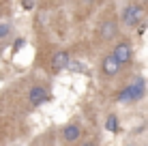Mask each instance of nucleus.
<instances>
[{
    "mask_svg": "<svg viewBox=\"0 0 148 146\" xmlns=\"http://www.w3.org/2000/svg\"><path fill=\"white\" fill-rule=\"evenodd\" d=\"M82 146H97L95 142H82Z\"/></svg>",
    "mask_w": 148,
    "mask_h": 146,
    "instance_id": "15",
    "label": "nucleus"
},
{
    "mask_svg": "<svg viewBox=\"0 0 148 146\" xmlns=\"http://www.w3.org/2000/svg\"><path fill=\"white\" fill-rule=\"evenodd\" d=\"M0 13H2V7H0Z\"/></svg>",
    "mask_w": 148,
    "mask_h": 146,
    "instance_id": "16",
    "label": "nucleus"
},
{
    "mask_svg": "<svg viewBox=\"0 0 148 146\" xmlns=\"http://www.w3.org/2000/svg\"><path fill=\"white\" fill-rule=\"evenodd\" d=\"M105 129H108L110 133H118L120 131V120L116 114H110L108 118H105Z\"/></svg>",
    "mask_w": 148,
    "mask_h": 146,
    "instance_id": "9",
    "label": "nucleus"
},
{
    "mask_svg": "<svg viewBox=\"0 0 148 146\" xmlns=\"http://www.w3.org/2000/svg\"><path fill=\"white\" fill-rule=\"evenodd\" d=\"M127 88H129V93H131V101H133V103L135 101H142V99L146 97V84H144V80H142V77H137L135 82L129 84Z\"/></svg>",
    "mask_w": 148,
    "mask_h": 146,
    "instance_id": "6",
    "label": "nucleus"
},
{
    "mask_svg": "<svg viewBox=\"0 0 148 146\" xmlns=\"http://www.w3.org/2000/svg\"><path fill=\"white\" fill-rule=\"evenodd\" d=\"M82 138V127L75 123L67 125V127H62V140L64 142H77V140Z\"/></svg>",
    "mask_w": 148,
    "mask_h": 146,
    "instance_id": "8",
    "label": "nucleus"
},
{
    "mask_svg": "<svg viewBox=\"0 0 148 146\" xmlns=\"http://www.w3.org/2000/svg\"><path fill=\"white\" fill-rule=\"evenodd\" d=\"M112 56H114L116 60H118V62H120V67H122V64L131 62V56H133V49H131V45H129V43H125V41H122V43H118V45L114 47Z\"/></svg>",
    "mask_w": 148,
    "mask_h": 146,
    "instance_id": "5",
    "label": "nucleus"
},
{
    "mask_svg": "<svg viewBox=\"0 0 148 146\" xmlns=\"http://www.w3.org/2000/svg\"><path fill=\"white\" fill-rule=\"evenodd\" d=\"M71 64V56H69V49H60L52 56V71L54 73H60L64 69H69Z\"/></svg>",
    "mask_w": 148,
    "mask_h": 146,
    "instance_id": "4",
    "label": "nucleus"
},
{
    "mask_svg": "<svg viewBox=\"0 0 148 146\" xmlns=\"http://www.w3.org/2000/svg\"><path fill=\"white\" fill-rule=\"evenodd\" d=\"M101 71L108 75V77H114V75L120 71V62L110 54V56H105V58H103V62H101Z\"/></svg>",
    "mask_w": 148,
    "mask_h": 146,
    "instance_id": "7",
    "label": "nucleus"
},
{
    "mask_svg": "<svg viewBox=\"0 0 148 146\" xmlns=\"http://www.w3.org/2000/svg\"><path fill=\"white\" fill-rule=\"evenodd\" d=\"M69 69H71L73 73H84V71H86V64H84V62H79V60H75V62H71V64H69Z\"/></svg>",
    "mask_w": 148,
    "mask_h": 146,
    "instance_id": "12",
    "label": "nucleus"
},
{
    "mask_svg": "<svg viewBox=\"0 0 148 146\" xmlns=\"http://www.w3.org/2000/svg\"><path fill=\"white\" fill-rule=\"evenodd\" d=\"M22 7L26 9V11H32V9L37 7V4H34V2H22Z\"/></svg>",
    "mask_w": 148,
    "mask_h": 146,
    "instance_id": "14",
    "label": "nucleus"
},
{
    "mask_svg": "<svg viewBox=\"0 0 148 146\" xmlns=\"http://www.w3.org/2000/svg\"><path fill=\"white\" fill-rule=\"evenodd\" d=\"M11 32H13V26H11L9 22H2V24H0V41L9 39V37H11Z\"/></svg>",
    "mask_w": 148,
    "mask_h": 146,
    "instance_id": "10",
    "label": "nucleus"
},
{
    "mask_svg": "<svg viewBox=\"0 0 148 146\" xmlns=\"http://www.w3.org/2000/svg\"><path fill=\"white\" fill-rule=\"evenodd\" d=\"M24 45H26V41H24V39H17V41L13 43V52H17V49H22Z\"/></svg>",
    "mask_w": 148,
    "mask_h": 146,
    "instance_id": "13",
    "label": "nucleus"
},
{
    "mask_svg": "<svg viewBox=\"0 0 148 146\" xmlns=\"http://www.w3.org/2000/svg\"><path fill=\"white\" fill-rule=\"evenodd\" d=\"M49 99H52V95H49L43 86H32V88L28 90V101H30L32 108H39V105L47 103Z\"/></svg>",
    "mask_w": 148,
    "mask_h": 146,
    "instance_id": "3",
    "label": "nucleus"
},
{
    "mask_svg": "<svg viewBox=\"0 0 148 146\" xmlns=\"http://www.w3.org/2000/svg\"><path fill=\"white\" fill-rule=\"evenodd\" d=\"M142 17H144V9L137 2L125 4V9H122V13H120V19H122V24H125L127 28H135L137 24L142 22Z\"/></svg>",
    "mask_w": 148,
    "mask_h": 146,
    "instance_id": "1",
    "label": "nucleus"
},
{
    "mask_svg": "<svg viewBox=\"0 0 148 146\" xmlns=\"http://www.w3.org/2000/svg\"><path fill=\"white\" fill-rule=\"evenodd\" d=\"M116 101L118 103H133L131 101V93H129V88H122L118 95H116Z\"/></svg>",
    "mask_w": 148,
    "mask_h": 146,
    "instance_id": "11",
    "label": "nucleus"
},
{
    "mask_svg": "<svg viewBox=\"0 0 148 146\" xmlns=\"http://www.w3.org/2000/svg\"><path fill=\"white\" fill-rule=\"evenodd\" d=\"M97 32H99L101 41H112L118 34V22L116 19H103L99 24V28H97Z\"/></svg>",
    "mask_w": 148,
    "mask_h": 146,
    "instance_id": "2",
    "label": "nucleus"
}]
</instances>
